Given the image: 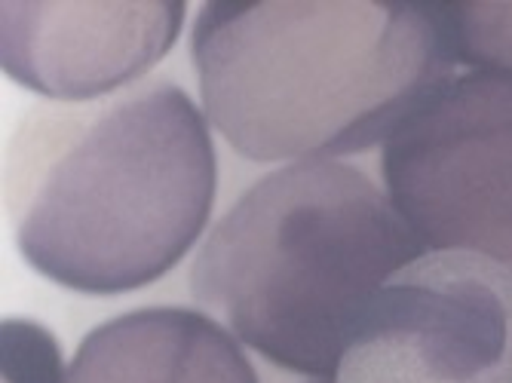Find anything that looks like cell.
<instances>
[{"mask_svg":"<svg viewBox=\"0 0 512 383\" xmlns=\"http://www.w3.org/2000/svg\"><path fill=\"white\" fill-rule=\"evenodd\" d=\"M203 111L166 77L89 105H34L4 154V203L22 258L86 295L166 276L215 203Z\"/></svg>","mask_w":512,"mask_h":383,"instance_id":"obj_1","label":"cell"},{"mask_svg":"<svg viewBox=\"0 0 512 383\" xmlns=\"http://www.w3.org/2000/svg\"><path fill=\"white\" fill-rule=\"evenodd\" d=\"M191 53L206 117L255 163L375 148L460 65L445 4L414 0H212Z\"/></svg>","mask_w":512,"mask_h":383,"instance_id":"obj_2","label":"cell"},{"mask_svg":"<svg viewBox=\"0 0 512 383\" xmlns=\"http://www.w3.org/2000/svg\"><path fill=\"white\" fill-rule=\"evenodd\" d=\"M427 252L362 169L289 163L209 230L191 295L267 362L335 380L371 298Z\"/></svg>","mask_w":512,"mask_h":383,"instance_id":"obj_3","label":"cell"},{"mask_svg":"<svg viewBox=\"0 0 512 383\" xmlns=\"http://www.w3.org/2000/svg\"><path fill=\"white\" fill-rule=\"evenodd\" d=\"M387 197L430 252L512 264V68L454 77L381 157Z\"/></svg>","mask_w":512,"mask_h":383,"instance_id":"obj_4","label":"cell"},{"mask_svg":"<svg viewBox=\"0 0 512 383\" xmlns=\"http://www.w3.org/2000/svg\"><path fill=\"white\" fill-rule=\"evenodd\" d=\"M332 383H512V270L417 258L371 298Z\"/></svg>","mask_w":512,"mask_h":383,"instance_id":"obj_5","label":"cell"},{"mask_svg":"<svg viewBox=\"0 0 512 383\" xmlns=\"http://www.w3.org/2000/svg\"><path fill=\"white\" fill-rule=\"evenodd\" d=\"M181 0L145 4H0V65L53 102H89L142 83L172 50Z\"/></svg>","mask_w":512,"mask_h":383,"instance_id":"obj_6","label":"cell"},{"mask_svg":"<svg viewBox=\"0 0 512 383\" xmlns=\"http://www.w3.org/2000/svg\"><path fill=\"white\" fill-rule=\"evenodd\" d=\"M65 383H258L237 338L188 307H148L92 328Z\"/></svg>","mask_w":512,"mask_h":383,"instance_id":"obj_7","label":"cell"},{"mask_svg":"<svg viewBox=\"0 0 512 383\" xmlns=\"http://www.w3.org/2000/svg\"><path fill=\"white\" fill-rule=\"evenodd\" d=\"M457 62L512 68V4H445Z\"/></svg>","mask_w":512,"mask_h":383,"instance_id":"obj_8","label":"cell"},{"mask_svg":"<svg viewBox=\"0 0 512 383\" xmlns=\"http://www.w3.org/2000/svg\"><path fill=\"white\" fill-rule=\"evenodd\" d=\"M0 341H4V383H65L59 341L43 325L7 319L0 328Z\"/></svg>","mask_w":512,"mask_h":383,"instance_id":"obj_9","label":"cell"},{"mask_svg":"<svg viewBox=\"0 0 512 383\" xmlns=\"http://www.w3.org/2000/svg\"><path fill=\"white\" fill-rule=\"evenodd\" d=\"M313 383H332V380H313Z\"/></svg>","mask_w":512,"mask_h":383,"instance_id":"obj_10","label":"cell"}]
</instances>
